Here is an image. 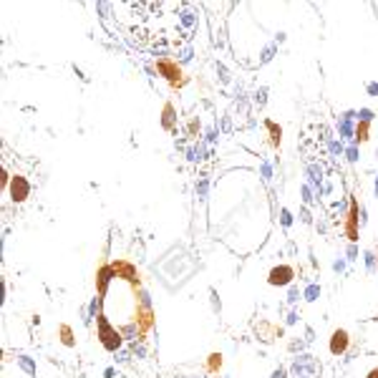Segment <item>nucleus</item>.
<instances>
[{
	"label": "nucleus",
	"mask_w": 378,
	"mask_h": 378,
	"mask_svg": "<svg viewBox=\"0 0 378 378\" xmlns=\"http://www.w3.org/2000/svg\"><path fill=\"white\" fill-rule=\"evenodd\" d=\"M290 280H293V267L288 265H280L270 272V285H290Z\"/></svg>",
	"instance_id": "7ed1b4c3"
},
{
	"label": "nucleus",
	"mask_w": 378,
	"mask_h": 378,
	"mask_svg": "<svg viewBox=\"0 0 378 378\" xmlns=\"http://www.w3.org/2000/svg\"><path fill=\"white\" fill-rule=\"evenodd\" d=\"M348 343H351V338H348V330H335L333 333V338H330V353L333 356H340V353H346L348 351Z\"/></svg>",
	"instance_id": "f03ea898"
},
{
	"label": "nucleus",
	"mask_w": 378,
	"mask_h": 378,
	"mask_svg": "<svg viewBox=\"0 0 378 378\" xmlns=\"http://www.w3.org/2000/svg\"><path fill=\"white\" fill-rule=\"evenodd\" d=\"M318 295H320V288H318V285H310V288L305 290V298H307V300H318Z\"/></svg>",
	"instance_id": "423d86ee"
},
{
	"label": "nucleus",
	"mask_w": 378,
	"mask_h": 378,
	"mask_svg": "<svg viewBox=\"0 0 378 378\" xmlns=\"http://www.w3.org/2000/svg\"><path fill=\"white\" fill-rule=\"evenodd\" d=\"M101 340H104V346H106L109 351H116L119 343H121V340H119V333H114L106 323H101Z\"/></svg>",
	"instance_id": "20e7f679"
},
{
	"label": "nucleus",
	"mask_w": 378,
	"mask_h": 378,
	"mask_svg": "<svg viewBox=\"0 0 378 378\" xmlns=\"http://www.w3.org/2000/svg\"><path fill=\"white\" fill-rule=\"evenodd\" d=\"M272 378H285V371H283V368H280V371H275V373H272Z\"/></svg>",
	"instance_id": "0eeeda50"
},
{
	"label": "nucleus",
	"mask_w": 378,
	"mask_h": 378,
	"mask_svg": "<svg viewBox=\"0 0 378 378\" xmlns=\"http://www.w3.org/2000/svg\"><path fill=\"white\" fill-rule=\"evenodd\" d=\"M25 197H28V184H25L20 177H15V179H13V199L20 202V199H25Z\"/></svg>",
	"instance_id": "39448f33"
},
{
	"label": "nucleus",
	"mask_w": 378,
	"mask_h": 378,
	"mask_svg": "<svg viewBox=\"0 0 378 378\" xmlns=\"http://www.w3.org/2000/svg\"><path fill=\"white\" fill-rule=\"evenodd\" d=\"M293 373H295V378H318L320 363L313 356H298L293 361Z\"/></svg>",
	"instance_id": "f257e3e1"
},
{
	"label": "nucleus",
	"mask_w": 378,
	"mask_h": 378,
	"mask_svg": "<svg viewBox=\"0 0 378 378\" xmlns=\"http://www.w3.org/2000/svg\"><path fill=\"white\" fill-rule=\"evenodd\" d=\"M368 378H378V368H373V371L368 373Z\"/></svg>",
	"instance_id": "6e6552de"
}]
</instances>
